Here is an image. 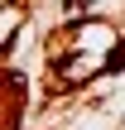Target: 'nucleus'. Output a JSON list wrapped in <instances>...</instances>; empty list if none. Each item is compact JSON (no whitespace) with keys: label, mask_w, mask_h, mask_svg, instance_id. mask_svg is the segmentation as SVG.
<instances>
[{"label":"nucleus","mask_w":125,"mask_h":130,"mask_svg":"<svg viewBox=\"0 0 125 130\" xmlns=\"http://www.w3.org/2000/svg\"><path fill=\"white\" fill-rule=\"evenodd\" d=\"M87 5H92V0H67V10H87Z\"/></svg>","instance_id":"nucleus-2"},{"label":"nucleus","mask_w":125,"mask_h":130,"mask_svg":"<svg viewBox=\"0 0 125 130\" xmlns=\"http://www.w3.org/2000/svg\"><path fill=\"white\" fill-rule=\"evenodd\" d=\"M19 116H24V77L0 72V130H19Z\"/></svg>","instance_id":"nucleus-1"}]
</instances>
